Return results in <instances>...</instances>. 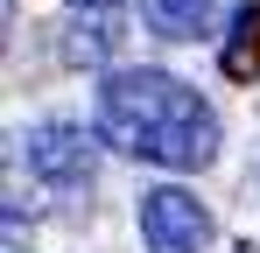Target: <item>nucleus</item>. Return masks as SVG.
I'll return each mask as SVG.
<instances>
[{
	"mask_svg": "<svg viewBox=\"0 0 260 253\" xmlns=\"http://www.w3.org/2000/svg\"><path fill=\"white\" fill-rule=\"evenodd\" d=\"M99 134L155 169H204L218 155V113L204 91L169 71H106L99 84Z\"/></svg>",
	"mask_w": 260,
	"mask_h": 253,
	"instance_id": "1",
	"label": "nucleus"
},
{
	"mask_svg": "<svg viewBox=\"0 0 260 253\" xmlns=\"http://www.w3.org/2000/svg\"><path fill=\"white\" fill-rule=\"evenodd\" d=\"M141 246L148 253H211V211L197 204V190H148L141 197Z\"/></svg>",
	"mask_w": 260,
	"mask_h": 253,
	"instance_id": "2",
	"label": "nucleus"
},
{
	"mask_svg": "<svg viewBox=\"0 0 260 253\" xmlns=\"http://www.w3.org/2000/svg\"><path fill=\"white\" fill-rule=\"evenodd\" d=\"M21 155H28V169L43 176V183H56V190H78V183H91L99 176V141H91L85 126H28L21 134Z\"/></svg>",
	"mask_w": 260,
	"mask_h": 253,
	"instance_id": "3",
	"label": "nucleus"
},
{
	"mask_svg": "<svg viewBox=\"0 0 260 253\" xmlns=\"http://www.w3.org/2000/svg\"><path fill=\"white\" fill-rule=\"evenodd\" d=\"M232 14H239L232 0H141V21L169 42H197V36H211L218 21H232Z\"/></svg>",
	"mask_w": 260,
	"mask_h": 253,
	"instance_id": "4",
	"label": "nucleus"
},
{
	"mask_svg": "<svg viewBox=\"0 0 260 253\" xmlns=\"http://www.w3.org/2000/svg\"><path fill=\"white\" fill-rule=\"evenodd\" d=\"M120 49V21H106V7H78V28H71V64H106Z\"/></svg>",
	"mask_w": 260,
	"mask_h": 253,
	"instance_id": "5",
	"label": "nucleus"
},
{
	"mask_svg": "<svg viewBox=\"0 0 260 253\" xmlns=\"http://www.w3.org/2000/svg\"><path fill=\"white\" fill-rule=\"evenodd\" d=\"M253 71H260V0L232 14V42H225V78L246 84Z\"/></svg>",
	"mask_w": 260,
	"mask_h": 253,
	"instance_id": "6",
	"label": "nucleus"
},
{
	"mask_svg": "<svg viewBox=\"0 0 260 253\" xmlns=\"http://www.w3.org/2000/svg\"><path fill=\"white\" fill-rule=\"evenodd\" d=\"M71 7H120V0H71Z\"/></svg>",
	"mask_w": 260,
	"mask_h": 253,
	"instance_id": "7",
	"label": "nucleus"
},
{
	"mask_svg": "<svg viewBox=\"0 0 260 253\" xmlns=\"http://www.w3.org/2000/svg\"><path fill=\"white\" fill-rule=\"evenodd\" d=\"M239 253H253V246H239Z\"/></svg>",
	"mask_w": 260,
	"mask_h": 253,
	"instance_id": "8",
	"label": "nucleus"
}]
</instances>
